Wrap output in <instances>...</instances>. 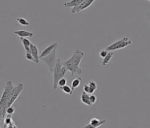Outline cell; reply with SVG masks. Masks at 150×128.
Instances as JSON below:
<instances>
[{
  "label": "cell",
  "instance_id": "6da1fadb",
  "mask_svg": "<svg viewBox=\"0 0 150 128\" xmlns=\"http://www.w3.org/2000/svg\"><path fill=\"white\" fill-rule=\"evenodd\" d=\"M83 57H84V53L79 49H77L74 51L73 55L69 59H67L62 63L67 67V70L70 71L72 75L76 74L81 75L83 73V70L80 67V64Z\"/></svg>",
  "mask_w": 150,
  "mask_h": 128
},
{
  "label": "cell",
  "instance_id": "7a4b0ae2",
  "mask_svg": "<svg viewBox=\"0 0 150 128\" xmlns=\"http://www.w3.org/2000/svg\"><path fill=\"white\" fill-rule=\"evenodd\" d=\"M14 88H15V87L13 86L12 81L8 80L6 82L5 88L3 90V95L0 99V121H2V122L4 120L6 115V108H7L8 103L12 95Z\"/></svg>",
  "mask_w": 150,
  "mask_h": 128
},
{
  "label": "cell",
  "instance_id": "3957f363",
  "mask_svg": "<svg viewBox=\"0 0 150 128\" xmlns=\"http://www.w3.org/2000/svg\"><path fill=\"white\" fill-rule=\"evenodd\" d=\"M57 47H58V46H57ZM57 47H55V48L50 53L49 55H47V56H45V57H43V58H40L41 61L43 62L44 63L47 65V67L49 68V71L51 73H52V72L54 71L55 65H56V62H57V59H56Z\"/></svg>",
  "mask_w": 150,
  "mask_h": 128
},
{
  "label": "cell",
  "instance_id": "277c9868",
  "mask_svg": "<svg viewBox=\"0 0 150 128\" xmlns=\"http://www.w3.org/2000/svg\"><path fill=\"white\" fill-rule=\"evenodd\" d=\"M131 43H132V41L129 39L128 37H124L122 39H120L117 42L112 43L111 45L107 46L106 50L108 51H117V50L125 48L126 46L131 45Z\"/></svg>",
  "mask_w": 150,
  "mask_h": 128
},
{
  "label": "cell",
  "instance_id": "5b68a950",
  "mask_svg": "<svg viewBox=\"0 0 150 128\" xmlns=\"http://www.w3.org/2000/svg\"><path fill=\"white\" fill-rule=\"evenodd\" d=\"M63 67V63L60 61V59H58L56 62V65H55V69L53 71L54 74V84H53V89L56 91L58 88V82L59 80V73H60V70Z\"/></svg>",
  "mask_w": 150,
  "mask_h": 128
},
{
  "label": "cell",
  "instance_id": "8992f818",
  "mask_svg": "<svg viewBox=\"0 0 150 128\" xmlns=\"http://www.w3.org/2000/svg\"><path fill=\"white\" fill-rule=\"evenodd\" d=\"M23 89H24V85H23V83H19L18 85L15 87V88L13 90V93L12 95H11V98L9 103H8V105H7V107L12 106L13 103L16 102V100L18 98L19 95L21 94V92L23 91Z\"/></svg>",
  "mask_w": 150,
  "mask_h": 128
},
{
  "label": "cell",
  "instance_id": "52a82bcc",
  "mask_svg": "<svg viewBox=\"0 0 150 128\" xmlns=\"http://www.w3.org/2000/svg\"><path fill=\"white\" fill-rule=\"evenodd\" d=\"M94 1L95 0H85L80 6L73 7L71 9V13H73V14H75V13H79L80 11H83V10L87 9L88 7H89V6L92 5V3H94Z\"/></svg>",
  "mask_w": 150,
  "mask_h": 128
},
{
  "label": "cell",
  "instance_id": "ba28073f",
  "mask_svg": "<svg viewBox=\"0 0 150 128\" xmlns=\"http://www.w3.org/2000/svg\"><path fill=\"white\" fill-rule=\"evenodd\" d=\"M107 122L105 119H103V120H100L97 118H92V119H90V122L88 125L84 126L83 127L84 128H96L100 126H101L102 124H104L105 122Z\"/></svg>",
  "mask_w": 150,
  "mask_h": 128
},
{
  "label": "cell",
  "instance_id": "9c48e42d",
  "mask_svg": "<svg viewBox=\"0 0 150 128\" xmlns=\"http://www.w3.org/2000/svg\"><path fill=\"white\" fill-rule=\"evenodd\" d=\"M3 122H4V125H3V127L4 128L17 127V126L15 124V122H14V121H13L11 115H6L5 119H4V120H3Z\"/></svg>",
  "mask_w": 150,
  "mask_h": 128
},
{
  "label": "cell",
  "instance_id": "30bf717a",
  "mask_svg": "<svg viewBox=\"0 0 150 128\" xmlns=\"http://www.w3.org/2000/svg\"><path fill=\"white\" fill-rule=\"evenodd\" d=\"M30 52L32 54L34 58H35V63H39L40 61V55H39V50L37 48V46L32 43H31V46H30Z\"/></svg>",
  "mask_w": 150,
  "mask_h": 128
},
{
  "label": "cell",
  "instance_id": "8fae6325",
  "mask_svg": "<svg viewBox=\"0 0 150 128\" xmlns=\"http://www.w3.org/2000/svg\"><path fill=\"white\" fill-rule=\"evenodd\" d=\"M58 46V43H55L52 44V45H50L49 46H47L45 49H43V51L41 52V54H40V58H43V57H45L47 55H49L50 53L55 48V47H57Z\"/></svg>",
  "mask_w": 150,
  "mask_h": 128
},
{
  "label": "cell",
  "instance_id": "7c38bea8",
  "mask_svg": "<svg viewBox=\"0 0 150 128\" xmlns=\"http://www.w3.org/2000/svg\"><path fill=\"white\" fill-rule=\"evenodd\" d=\"M80 100L83 103V104H85L88 107H92V103L90 101V95L88 93H86L85 91H83V93L81 94V96H80Z\"/></svg>",
  "mask_w": 150,
  "mask_h": 128
},
{
  "label": "cell",
  "instance_id": "4fadbf2b",
  "mask_svg": "<svg viewBox=\"0 0 150 128\" xmlns=\"http://www.w3.org/2000/svg\"><path fill=\"white\" fill-rule=\"evenodd\" d=\"M14 33L17 34L20 38H31L33 37L34 34L30 31H24V30H19V31H15Z\"/></svg>",
  "mask_w": 150,
  "mask_h": 128
},
{
  "label": "cell",
  "instance_id": "5bb4252c",
  "mask_svg": "<svg viewBox=\"0 0 150 128\" xmlns=\"http://www.w3.org/2000/svg\"><path fill=\"white\" fill-rule=\"evenodd\" d=\"M85 0H71L70 2H67V3H64V6L65 7H69V8H73V7H76V6H80L82 3L84 2Z\"/></svg>",
  "mask_w": 150,
  "mask_h": 128
},
{
  "label": "cell",
  "instance_id": "9a60e30c",
  "mask_svg": "<svg viewBox=\"0 0 150 128\" xmlns=\"http://www.w3.org/2000/svg\"><path fill=\"white\" fill-rule=\"evenodd\" d=\"M81 82H82L81 78H76L72 80V82H71V91H72V92L75 91V89L77 88L78 87H80Z\"/></svg>",
  "mask_w": 150,
  "mask_h": 128
},
{
  "label": "cell",
  "instance_id": "2e32d148",
  "mask_svg": "<svg viewBox=\"0 0 150 128\" xmlns=\"http://www.w3.org/2000/svg\"><path fill=\"white\" fill-rule=\"evenodd\" d=\"M21 41L23 43V47L26 50L27 52H30V46H31V41L28 39H26V38H21Z\"/></svg>",
  "mask_w": 150,
  "mask_h": 128
},
{
  "label": "cell",
  "instance_id": "e0dca14e",
  "mask_svg": "<svg viewBox=\"0 0 150 128\" xmlns=\"http://www.w3.org/2000/svg\"><path fill=\"white\" fill-rule=\"evenodd\" d=\"M113 55H114L113 52L108 51V55H106V57L103 58V61H102L101 64H102L103 66H106V65H107V64L111 61V59H112V58L113 57Z\"/></svg>",
  "mask_w": 150,
  "mask_h": 128
},
{
  "label": "cell",
  "instance_id": "ac0fdd59",
  "mask_svg": "<svg viewBox=\"0 0 150 128\" xmlns=\"http://www.w3.org/2000/svg\"><path fill=\"white\" fill-rule=\"evenodd\" d=\"M16 20L22 26H29L30 25V23L28 20H26L25 18H23V17H18V18H16Z\"/></svg>",
  "mask_w": 150,
  "mask_h": 128
},
{
  "label": "cell",
  "instance_id": "d6986e66",
  "mask_svg": "<svg viewBox=\"0 0 150 128\" xmlns=\"http://www.w3.org/2000/svg\"><path fill=\"white\" fill-rule=\"evenodd\" d=\"M83 91H85L86 93H88L89 95H92L94 92L96 91L95 90H93V89L88 85V84H85V85L83 86Z\"/></svg>",
  "mask_w": 150,
  "mask_h": 128
},
{
  "label": "cell",
  "instance_id": "ffe728a7",
  "mask_svg": "<svg viewBox=\"0 0 150 128\" xmlns=\"http://www.w3.org/2000/svg\"><path fill=\"white\" fill-rule=\"evenodd\" d=\"M60 90H61L62 91H64V93L67 94V95H73V92H72V91H71V88L69 86L65 85L64 87H63L62 88H60Z\"/></svg>",
  "mask_w": 150,
  "mask_h": 128
},
{
  "label": "cell",
  "instance_id": "44dd1931",
  "mask_svg": "<svg viewBox=\"0 0 150 128\" xmlns=\"http://www.w3.org/2000/svg\"><path fill=\"white\" fill-rule=\"evenodd\" d=\"M67 80L66 78H62L60 79L59 80V82H58V87H59V89L62 88L63 87H64L65 85H67Z\"/></svg>",
  "mask_w": 150,
  "mask_h": 128
},
{
  "label": "cell",
  "instance_id": "7402d4cb",
  "mask_svg": "<svg viewBox=\"0 0 150 128\" xmlns=\"http://www.w3.org/2000/svg\"><path fill=\"white\" fill-rule=\"evenodd\" d=\"M67 68L65 66L63 65V67L61 68V70H60V73H59V79H62V78H64L65 75H66V74L67 72Z\"/></svg>",
  "mask_w": 150,
  "mask_h": 128
},
{
  "label": "cell",
  "instance_id": "603a6c76",
  "mask_svg": "<svg viewBox=\"0 0 150 128\" xmlns=\"http://www.w3.org/2000/svg\"><path fill=\"white\" fill-rule=\"evenodd\" d=\"M25 58H27L28 60H30V61L35 62V58H34L33 55L31 54V52H26V55H25Z\"/></svg>",
  "mask_w": 150,
  "mask_h": 128
},
{
  "label": "cell",
  "instance_id": "cb8c5ba5",
  "mask_svg": "<svg viewBox=\"0 0 150 128\" xmlns=\"http://www.w3.org/2000/svg\"><path fill=\"white\" fill-rule=\"evenodd\" d=\"M15 111H16V109L12 106H11V107L6 108V115H12L13 114L15 113Z\"/></svg>",
  "mask_w": 150,
  "mask_h": 128
},
{
  "label": "cell",
  "instance_id": "d4e9b609",
  "mask_svg": "<svg viewBox=\"0 0 150 128\" xmlns=\"http://www.w3.org/2000/svg\"><path fill=\"white\" fill-rule=\"evenodd\" d=\"M88 85L90 86L93 90H95V91L97 90V84H96V82L94 80H91V81H89Z\"/></svg>",
  "mask_w": 150,
  "mask_h": 128
},
{
  "label": "cell",
  "instance_id": "484cf974",
  "mask_svg": "<svg viewBox=\"0 0 150 128\" xmlns=\"http://www.w3.org/2000/svg\"><path fill=\"white\" fill-rule=\"evenodd\" d=\"M108 51H107L106 49H105V50H101L100 51V53H99V55H100L102 58H104L106 57V55H108Z\"/></svg>",
  "mask_w": 150,
  "mask_h": 128
},
{
  "label": "cell",
  "instance_id": "4316f807",
  "mask_svg": "<svg viewBox=\"0 0 150 128\" xmlns=\"http://www.w3.org/2000/svg\"><path fill=\"white\" fill-rule=\"evenodd\" d=\"M90 101H91V103H92V105L95 104L96 103V101H97V97L92 94V95H90Z\"/></svg>",
  "mask_w": 150,
  "mask_h": 128
},
{
  "label": "cell",
  "instance_id": "83f0119b",
  "mask_svg": "<svg viewBox=\"0 0 150 128\" xmlns=\"http://www.w3.org/2000/svg\"><path fill=\"white\" fill-rule=\"evenodd\" d=\"M147 16H148V18H149V20L150 22V14H147Z\"/></svg>",
  "mask_w": 150,
  "mask_h": 128
},
{
  "label": "cell",
  "instance_id": "f1b7e54d",
  "mask_svg": "<svg viewBox=\"0 0 150 128\" xmlns=\"http://www.w3.org/2000/svg\"><path fill=\"white\" fill-rule=\"evenodd\" d=\"M149 1H150V0H149Z\"/></svg>",
  "mask_w": 150,
  "mask_h": 128
}]
</instances>
